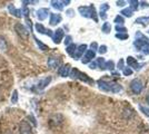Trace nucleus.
<instances>
[{"instance_id":"7c9ffc66","label":"nucleus","mask_w":149,"mask_h":134,"mask_svg":"<svg viewBox=\"0 0 149 134\" xmlns=\"http://www.w3.org/2000/svg\"><path fill=\"white\" fill-rule=\"evenodd\" d=\"M124 17L123 16H117L116 18H115V22L117 24V26H119V25H123L124 24Z\"/></svg>"},{"instance_id":"cd10ccee","label":"nucleus","mask_w":149,"mask_h":134,"mask_svg":"<svg viewBox=\"0 0 149 134\" xmlns=\"http://www.w3.org/2000/svg\"><path fill=\"white\" fill-rule=\"evenodd\" d=\"M129 4H130V9L132 11H134V10H137L138 7H139V2H138L137 0H130Z\"/></svg>"},{"instance_id":"473e14b6","label":"nucleus","mask_w":149,"mask_h":134,"mask_svg":"<svg viewBox=\"0 0 149 134\" xmlns=\"http://www.w3.org/2000/svg\"><path fill=\"white\" fill-rule=\"evenodd\" d=\"M123 73H124L125 76H128V75H131V74H132V69L129 68V67H125L124 69H123Z\"/></svg>"},{"instance_id":"f8f14e48","label":"nucleus","mask_w":149,"mask_h":134,"mask_svg":"<svg viewBox=\"0 0 149 134\" xmlns=\"http://www.w3.org/2000/svg\"><path fill=\"white\" fill-rule=\"evenodd\" d=\"M127 64H128V67L129 68H134V69H139L143 65H140L138 62H137L136 59L134 57H131V56H129V57H127Z\"/></svg>"},{"instance_id":"f03ea898","label":"nucleus","mask_w":149,"mask_h":134,"mask_svg":"<svg viewBox=\"0 0 149 134\" xmlns=\"http://www.w3.org/2000/svg\"><path fill=\"white\" fill-rule=\"evenodd\" d=\"M98 87L99 89H101L102 92H111V93H119L123 91V86L119 85L117 83L113 82H106V81H101L99 79L98 82Z\"/></svg>"},{"instance_id":"79ce46f5","label":"nucleus","mask_w":149,"mask_h":134,"mask_svg":"<svg viewBox=\"0 0 149 134\" xmlns=\"http://www.w3.org/2000/svg\"><path fill=\"white\" fill-rule=\"evenodd\" d=\"M67 13H68V16H71V13H72V10H68V11H67Z\"/></svg>"},{"instance_id":"9b49d317","label":"nucleus","mask_w":149,"mask_h":134,"mask_svg":"<svg viewBox=\"0 0 149 134\" xmlns=\"http://www.w3.org/2000/svg\"><path fill=\"white\" fill-rule=\"evenodd\" d=\"M85 51H87V45L82 44V45H80V46H78L77 49H76V53H74V59H79V58H81V56L84 55Z\"/></svg>"},{"instance_id":"c85d7f7f","label":"nucleus","mask_w":149,"mask_h":134,"mask_svg":"<svg viewBox=\"0 0 149 134\" xmlns=\"http://www.w3.org/2000/svg\"><path fill=\"white\" fill-rule=\"evenodd\" d=\"M105 68L106 69H109V70H112L115 68V63L112 62V60H109V62H107L105 65Z\"/></svg>"},{"instance_id":"6ab92c4d","label":"nucleus","mask_w":149,"mask_h":134,"mask_svg":"<svg viewBox=\"0 0 149 134\" xmlns=\"http://www.w3.org/2000/svg\"><path fill=\"white\" fill-rule=\"evenodd\" d=\"M109 9V5L108 4H102L101 7H100V17L101 19H106L107 18V15H106V11Z\"/></svg>"},{"instance_id":"5701e85b","label":"nucleus","mask_w":149,"mask_h":134,"mask_svg":"<svg viewBox=\"0 0 149 134\" xmlns=\"http://www.w3.org/2000/svg\"><path fill=\"white\" fill-rule=\"evenodd\" d=\"M33 40L36 41V44L39 46V48H40L41 51H48V49H49V48H48V46H47V45H45L44 43H41V41H40L36 36H33Z\"/></svg>"},{"instance_id":"2f4dec72","label":"nucleus","mask_w":149,"mask_h":134,"mask_svg":"<svg viewBox=\"0 0 149 134\" xmlns=\"http://www.w3.org/2000/svg\"><path fill=\"white\" fill-rule=\"evenodd\" d=\"M116 30L118 32V34H126L127 32V29L123 26H116Z\"/></svg>"},{"instance_id":"c756f323","label":"nucleus","mask_w":149,"mask_h":134,"mask_svg":"<svg viewBox=\"0 0 149 134\" xmlns=\"http://www.w3.org/2000/svg\"><path fill=\"white\" fill-rule=\"evenodd\" d=\"M18 91H13V96H11V103H13V104H16V103L18 102Z\"/></svg>"},{"instance_id":"0eeeda50","label":"nucleus","mask_w":149,"mask_h":134,"mask_svg":"<svg viewBox=\"0 0 149 134\" xmlns=\"http://www.w3.org/2000/svg\"><path fill=\"white\" fill-rule=\"evenodd\" d=\"M130 88L134 94H140L143 88V83H141V81L138 79V78H135L130 83Z\"/></svg>"},{"instance_id":"e433bc0d","label":"nucleus","mask_w":149,"mask_h":134,"mask_svg":"<svg viewBox=\"0 0 149 134\" xmlns=\"http://www.w3.org/2000/svg\"><path fill=\"white\" fill-rule=\"evenodd\" d=\"M118 68L119 69H124V59H119V63H118Z\"/></svg>"},{"instance_id":"412c9836","label":"nucleus","mask_w":149,"mask_h":134,"mask_svg":"<svg viewBox=\"0 0 149 134\" xmlns=\"http://www.w3.org/2000/svg\"><path fill=\"white\" fill-rule=\"evenodd\" d=\"M136 24H140L143 26H146L149 24V16L148 17H139L136 19Z\"/></svg>"},{"instance_id":"9d476101","label":"nucleus","mask_w":149,"mask_h":134,"mask_svg":"<svg viewBox=\"0 0 149 134\" xmlns=\"http://www.w3.org/2000/svg\"><path fill=\"white\" fill-rule=\"evenodd\" d=\"M93 58H96V51H91V49H89V51H86V54H85V56L82 58V64H88L89 62H91Z\"/></svg>"},{"instance_id":"a19ab883","label":"nucleus","mask_w":149,"mask_h":134,"mask_svg":"<svg viewBox=\"0 0 149 134\" xmlns=\"http://www.w3.org/2000/svg\"><path fill=\"white\" fill-rule=\"evenodd\" d=\"M141 5H143V8H148V7H149L148 2H145V1H143V2H141Z\"/></svg>"},{"instance_id":"1a4fd4ad","label":"nucleus","mask_w":149,"mask_h":134,"mask_svg":"<svg viewBox=\"0 0 149 134\" xmlns=\"http://www.w3.org/2000/svg\"><path fill=\"white\" fill-rule=\"evenodd\" d=\"M35 29H36V32H38L39 34H42V35H47V36H50V37H52V32L50 30V29H47L46 27L41 25V24H36L35 25Z\"/></svg>"},{"instance_id":"423d86ee","label":"nucleus","mask_w":149,"mask_h":134,"mask_svg":"<svg viewBox=\"0 0 149 134\" xmlns=\"http://www.w3.org/2000/svg\"><path fill=\"white\" fill-rule=\"evenodd\" d=\"M19 134H33L31 125L27 120H24V121L20 122V124H19Z\"/></svg>"},{"instance_id":"aec40b11","label":"nucleus","mask_w":149,"mask_h":134,"mask_svg":"<svg viewBox=\"0 0 149 134\" xmlns=\"http://www.w3.org/2000/svg\"><path fill=\"white\" fill-rule=\"evenodd\" d=\"M76 49H77V46L74 44H70L67 46V48H66V51H67V54L70 55V56H72L74 57V53H76Z\"/></svg>"},{"instance_id":"6e6552de","label":"nucleus","mask_w":149,"mask_h":134,"mask_svg":"<svg viewBox=\"0 0 149 134\" xmlns=\"http://www.w3.org/2000/svg\"><path fill=\"white\" fill-rule=\"evenodd\" d=\"M63 36H65L63 29H62V28H58L56 32H54V35H52V40H54V43H55V44H60L62 38H63Z\"/></svg>"},{"instance_id":"4468645a","label":"nucleus","mask_w":149,"mask_h":134,"mask_svg":"<svg viewBox=\"0 0 149 134\" xmlns=\"http://www.w3.org/2000/svg\"><path fill=\"white\" fill-rule=\"evenodd\" d=\"M70 70H71V68H70V65L69 64L62 65L61 67L59 68V70H58V74L61 77H67V76H69Z\"/></svg>"},{"instance_id":"b1692460","label":"nucleus","mask_w":149,"mask_h":134,"mask_svg":"<svg viewBox=\"0 0 149 134\" xmlns=\"http://www.w3.org/2000/svg\"><path fill=\"white\" fill-rule=\"evenodd\" d=\"M7 48H8V45H7L6 39L3 38L2 36H0V49L2 51H6Z\"/></svg>"},{"instance_id":"f3484780","label":"nucleus","mask_w":149,"mask_h":134,"mask_svg":"<svg viewBox=\"0 0 149 134\" xmlns=\"http://www.w3.org/2000/svg\"><path fill=\"white\" fill-rule=\"evenodd\" d=\"M50 82H51V77H50V76L46 77V78H42V79H41V81L37 84V89L41 91V89L46 88V87L49 85Z\"/></svg>"},{"instance_id":"f704fd0d","label":"nucleus","mask_w":149,"mask_h":134,"mask_svg":"<svg viewBox=\"0 0 149 134\" xmlns=\"http://www.w3.org/2000/svg\"><path fill=\"white\" fill-rule=\"evenodd\" d=\"M116 37L119 39H121V40H125V39L128 38V34H117Z\"/></svg>"},{"instance_id":"dca6fc26","label":"nucleus","mask_w":149,"mask_h":134,"mask_svg":"<svg viewBox=\"0 0 149 134\" xmlns=\"http://www.w3.org/2000/svg\"><path fill=\"white\" fill-rule=\"evenodd\" d=\"M61 21V16L59 13H50L49 24L51 26H57Z\"/></svg>"},{"instance_id":"a878e982","label":"nucleus","mask_w":149,"mask_h":134,"mask_svg":"<svg viewBox=\"0 0 149 134\" xmlns=\"http://www.w3.org/2000/svg\"><path fill=\"white\" fill-rule=\"evenodd\" d=\"M101 30L105 32V34L110 32V30H111V26H110V24H109V22H105V24L102 25V27H101Z\"/></svg>"},{"instance_id":"ddd939ff","label":"nucleus","mask_w":149,"mask_h":134,"mask_svg":"<svg viewBox=\"0 0 149 134\" xmlns=\"http://www.w3.org/2000/svg\"><path fill=\"white\" fill-rule=\"evenodd\" d=\"M8 10H9V13H11L13 16L17 17V18H21L22 17L21 9H16V7L13 6V4H9L8 5Z\"/></svg>"},{"instance_id":"7ed1b4c3","label":"nucleus","mask_w":149,"mask_h":134,"mask_svg":"<svg viewBox=\"0 0 149 134\" xmlns=\"http://www.w3.org/2000/svg\"><path fill=\"white\" fill-rule=\"evenodd\" d=\"M78 11L80 13L81 16L86 17V18H90L93 19L96 22H98V18H97V13H96V9L93 5L90 6H85V7H79L78 8Z\"/></svg>"},{"instance_id":"c03bdc74","label":"nucleus","mask_w":149,"mask_h":134,"mask_svg":"<svg viewBox=\"0 0 149 134\" xmlns=\"http://www.w3.org/2000/svg\"></svg>"},{"instance_id":"ea45409f","label":"nucleus","mask_w":149,"mask_h":134,"mask_svg":"<svg viewBox=\"0 0 149 134\" xmlns=\"http://www.w3.org/2000/svg\"><path fill=\"white\" fill-rule=\"evenodd\" d=\"M125 4H126V1H117V6H120V7H121V6H124V5H125Z\"/></svg>"},{"instance_id":"58836bf2","label":"nucleus","mask_w":149,"mask_h":134,"mask_svg":"<svg viewBox=\"0 0 149 134\" xmlns=\"http://www.w3.org/2000/svg\"><path fill=\"white\" fill-rule=\"evenodd\" d=\"M90 47H91V51H97V48H98V45H97V43H93Z\"/></svg>"},{"instance_id":"393cba45","label":"nucleus","mask_w":149,"mask_h":134,"mask_svg":"<svg viewBox=\"0 0 149 134\" xmlns=\"http://www.w3.org/2000/svg\"><path fill=\"white\" fill-rule=\"evenodd\" d=\"M96 63H97V65H98V67H99L100 69H106L105 68V65H106V62L104 58H98L97 60H96Z\"/></svg>"},{"instance_id":"20e7f679","label":"nucleus","mask_w":149,"mask_h":134,"mask_svg":"<svg viewBox=\"0 0 149 134\" xmlns=\"http://www.w3.org/2000/svg\"><path fill=\"white\" fill-rule=\"evenodd\" d=\"M69 76L71 77V78H74V79H80V81H84L85 83L93 84V78H90L87 74H85V73H82V72H80V70H78L77 68H72V69L70 70Z\"/></svg>"},{"instance_id":"4be33fe9","label":"nucleus","mask_w":149,"mask_h":134,"mask_svg":"<svg viewBox=\"0 0 149 134\" xmlns=\"http://www.w3.org/2000/svg\"><path fill=\"white\" fill-rule=\"evenodd\" d=\"M51 6L54 7L55 9H57V10H62V9H63V4H62V1L54 0V1H51Z\"/></svg>"},{"instance_id":"f257e3e1","label":"nucleus","mask_w":149,"mask_h":134,"mask_svg":"<svg viewBox=\"0 0 149 134\" xmlns=\"http://www.w3.org/2000/svg\"><path fill=\"white\" fill-rule=\"evenodd\" d=\"M134 46L137 48V51H141L145 55H149V39L140 32H136V40Z\"/></svg>"},{"instance_id":"4c0bfd02","label":"nucleus","mask_w":149,"mask_h":134,"mask_svg":"<svg viewBox=\"0 0 149 134\" xmlns=\"http://www.w3.org/2000/svg\"><path fill=\"white\" fill-rule=\"evenodd\" d=\"M71 40H72L71 36H67V37H66V40H65V44H66V45H70Z\"/></svg>"},{"instance_id":"bb28decb","label":"nucleus","mask_w":149,"mask_h":134,"mask_svg":"<svg viewBox=\"0 0 149 134\" xmlns=\"http://www.w3.org/2000/svg\"><path fill=\"white\" fill-rule=\"evenodd\" d=\"M134 11L131 10L130 8H126V9H124V10H121V13L124 16H126V17H132V15H134Z\"/></svg>"},{"instance_id":"37998d69","label":"nucleus","mask_w":149,"mask_h":134,"mask_svg":"<svg viewBox=\"0 0 149 134\" xmlns=\"http://www.w3.org/2000/svg\"><path fill=\"white\" fill-rule=\"evenodd\" d=\"M147 102H148V104H149V95H148V97H147Z\"/></svg>"},{"instance_id":"72a5a7b5","label":"nucleus","mask_w":149,"mask_h":134,"mask_svg":"<svg viewBox=\"0 0 149 134\" xmlns=\"http://www.w3.org/2000/svg\"><path fill=\"white\" fill-rule=\"evenodd\" d=\"M98 51L100 53V55H104V54H106V53H107V46H106V45L100 46L99 49H98Z\"/></svg>"},{"instance_id":"39448f33","label":"nucleus","mask_w":149,"mask_h":134,"mask_svg":"<svg viewBox=\"0 0 149 134\" xmlns=\"http://www.w3.org/2000/svg\"><path fill=\"white\" fill-rule=\"evenodd\" d=\"M15 30H16V32H17V35H18L20 38L22 39H28V37H29V30L26 28L24 25H21V24H16L15 25Z\"/></svg>"},{"instance_id":"a211bd4d","label":"nucleus","mask_w":149,"mask_h":134,"mask_svg":"<svg viewBox=\"0 0 149 134\" xmlns=\"http://www.w3.org/2000/svg\"><path fill=\"white\" fill-rule=\"evenodd\" d=\"M59 64H60L59 58L54 57V56H51V57L48 58V66H49L50 68H57V67L59 66Z\"/></svg>"},{"instance_id":"2eb2a0df","label":"nucleus","mask_w":149,"mask_h":134,"mask_svg":"<svg viewBox=\"0 0 149 134\" xmlns=\"http://www.w3.org/2000/svg\"><path fill=\"white\" fill-rule=\"evenodd\" d=\"M48 15H49V10L47 9V8H40V9H38L37 10V17L39 20H45L47 17H48Z\"/></svg>"},{"instance_id":"c9c22d12","label":"nucleus","mask_w":149,"mask_h":134,"mask_svg":"<svg viewBox=\"0 0 149 134\" xmlns=\"http://www.w3.org/2000/svg\"><path fill=\"white\" fill-rule=\"evenodd\" d=\"M139 109L143 111V114H146V115H148V116H149V109H147V107H143V105H139Z\"/></svg>"}]
</instances>
